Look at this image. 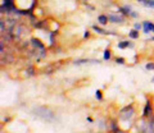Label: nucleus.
I'll return each mask as SVG.
<instances>
[{"label":"nucleus","mask_w":154,"mask_h":133,"mask_svg":"<svg viewBox=\"0 0 154 133\" xmlns=\"http://www.w3.org/2000/svg\"><path fill=\"white\" fill-rule=\"evenodd\" d=\"M143 31L145 35H149L150 32H154V23L149 22V21L143 22Z\"/></svg>","instance_id":"f257e3e1"},{"label":"nucleus","mask_w":154,"mask_h":133,"mask_svg":"<svg viewBox=\"0 0 154 133\" xmlns=\"http://www.w3.org/2000/svg\"><path fill=\"white\" fill-rule=\"evenodd\" d=\"M108 18H109V21L113 22V23H123V22H125L123 17L118 16V14H109Z\"/></svg>","instance_id":"f03ea898"},{"label":"nucleus","mask_w":154,"mask_h":133,"mask_svg":"<svg viewBox=\"0 0 154 133\" xmlns=\"http://www.w3.org/2000/svg\"><path fill=\"white\" fill-rule=\"evenodd\" d=\"M108 21H109V18H108V16H105V14H100V16H98V22H99L102 26L107 25Z\"/></svg>","instance_id":"7ed1b4c3"},{"label":"nucleus","mask_w":154,"mask_h":133,"mask_svg":"<svg viewBox=\"0 0 154 133\" xmlns=\"http://www.w3.org/2000/svg\"><path fill=\"white\" fill-rule=\"evenodd\" d=\"M130 46H132V44H131V42H130V41H127V40L118 42V45H117V47H118V49H121V50H123V49H127V47H130Z\"/></svg>","instance_id":"20e7f679"},{"label":"nucleus","mask_w":154,"mask_h":133,"mask_svg":"<svg viewBox=\"0 0 154 133\" xmlns=\"http://www.w3.org/2000/svg\"><path fill=\"white\" fill-rule=\"evenodd\" d=\"M137 3L143 4L146 8H154V0H137Z\"/></svg>","instance_id":"39448f33"},{"label":"nucleus","mask_w":154,"mask_h":133,"mask_svg":"<svg viewBox=\"0 0 154 133\" xmlns=\"http://www.w3.org/2000/svg\"><path fill=\"white\" fill-rule=\"evenodd\" d=\"M31 42H32V45H35V47H38V49L44 50V44H42V42L38 39H32Z\"/></svg>","instance_id":"423d86ee"},{"label":"nucleus","mask_w":154,"mask_h":133,"mask_svg":"<svg viewBox=\"0 0 154 133\" xmlns=\"http://www.w3.org/2000/svg\"><path fill=\"white\" fill-rule=\"evenodd\" d=\"M84 63H98L99 60H94V59H81V60H76L75 64H84Z\"/></svg>","instance_id":"0eeeda50"},{"label":"nucleus","mask_w":154,"mask_h":133,"mask_svg":"<svg viewBox=\"0 0 154 133\" xmlns=\"http://www.w3.org/2000/svg\"><path fill=\"white\" fill-rule=\"evenodd\" d=\"M128 36H130V39H132V40H136V39H139V31L137 30H131L128 32Z\"/></svg>","instance_id":"6e6552de"},{"label":"nucleus","mask_w":154,"mask_h":133,"mask_svg":"<svg viewBox=\"0 0 154 133\" xmlns=\"http://www.w3.org/2000/svg\"><path fill=\"white\" fill-rule=\"evenodd\" d=\"M150 111H152V105L150 102H146L145 109H144V117H148V114H150Z\"/></svg>","instance_id":"1a4fd4ad"},{"label":"nucleus","mask_w":154,"mask_h":133,"mask_svg":"<svg viewBox=\"0 0 154 133\" xmlns=\"http://www.w3.org/2000/svg\"><path fill=\"white\" fill-rule=\"evenodd\" d=\"M110 56H112V53H110V50H109V49H105L104 53H103V59H104V60H109Z\"/></svg>","instance_id":"9d476101"},{"label":"nucleus","mask_w":154,"mask_h":133,"mask_svg":"<svg viewBox=\"0 0 154 133\" xmlns=\"http://www.w3.org/2000/svg\"><path fill=\"white\" fill-rule=\"evenodd\" d=\"M93 30H94L95 32H98V33H103V35H104V33H108L107 31H104L103 28H100V27H98V26H93Z\"/></svg>","instance_id":"9b49d317"},{"label":"nucleus","mask_w":154,"mask_h":133,"mask_svg":"<svg viewBox=\"0 0 154 133\" xmlns=\"http://www.w3.org/2000/svg\"><path fill=\"white\" fill-rule=\"evenodd\" d=\"M95 96H96V99H98V100H102V99H103V93H102V91H100V90H98V91L95 92Z\"/></svg>","instance_id":"f8f14e48"},{"label":"nucleus","mask_w":154,"mask_h":133,"mask_svg":"<svg viewBox=\"0 0 154 133\" xmlns=\"http://www.w3.org/2000/svg\"><path fill=\"white\" fill-rule=\"evenodd\" d=\"M145 68H146L148 70H154V63H146Z\"/></svg>","instance_id":"ddd939ff"},{"label":"nucleus","mask_w":154,"mask_h":133,"mask_svg":"<svg viewBox=\"0 0 154 133\" xmlns=\"http://www.w3.org/2000/svg\"><path fill=\"white\" fill-rule=\"evenodd\" d=\"M134 28H135V30H137V31H140L141 28H143V23H135Z\"/></svg>","instance_id":"4468645a"},{"label":"nucleus","mask_w":154,"mask_h":133,"mask_svg":"<svg viewBox=\"0 0 154 133\" xmlns=\"http://www.w3.org/2000/svg\"><path fill=\"white\" fill-rule=\"evenodd\" d=\"M116 63L117 64H125V59L123 58H116Z\"/></svg>","instance_id":"2eb2a0df"},{"label":"nucleus","mask_w":154,"mask_h":133,"mask_svg":"<svg viewBox=\"0 0 154 133\" xmlns=\"http://www.w3.org/2000/svg\"><path fill=\"white\" fill-rule=\"evenodd\" d=\"M90 37V32L89 31H85V33H84V39H89Z\"/></svg>","instance_id":"dca6fc26"},{"label":"nucleus","mask_w":154,"mask_h":133,"mask_svg":"<svg viewBox=\"0 0 154 133\" xmlns=\"http://www.w3.org/2000/svg\"><path fill=\"white\" fill-rule=\"evenodd\" d=\"M152 40H153V41H154V37H152Z\"/></svg>","instance_id":"f3484780"},{"label":"nucleus","mask_w":154,"mask_h":133,"mask_svg":"<svg viewBox=\"0 0 154 133\" xmlns=\"http://www.w3.org/2000/svg\"><path fill=\"white\" fill-rule=\"evenodd\" d=\"M153 81H154V79H153Z\"/></svg>","instance_id":"a211bd4d"}]
</instances>
